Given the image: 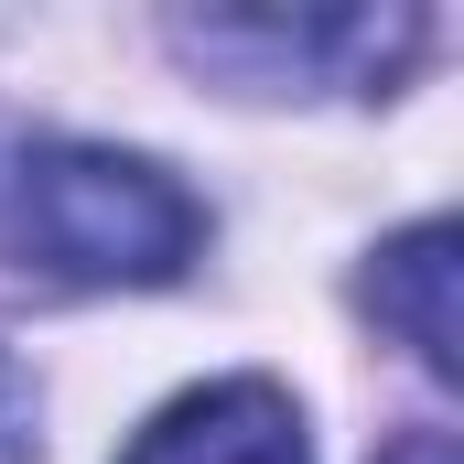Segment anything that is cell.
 Returning <instances> with one entry per match:
<instances>
[{"instance_id": "obj_5", "label": "cell", "mask_w": 464, "mask_h": 464, "mask_svg": "<svg viewBox=\"0 0 464 464\" xmlns=\"http://www.w3.org/2000/svg\"><path fill=\"white\" fill-rule=\"evenodd\" d=\"M0 378H11V367H0Z\"/></svg>"}, {"instance_id": "obj_3", "label": "cell", "mask_w": 464, "mask_h": 464, "mask_svg": "<svg viewBox=\"0 0 464 464\" xmlns=\"http://www.w3.org/2000/svg\"><path fill=\"white\" fill-rule=\"evenodd\" d=\"M454 227L432 217V227L389 237L378 248V270H367V303H378V324H400L411 335V356L432 367V378H454Z\"/></svg>"}, {"instance_id": "obj_1", "label": "cell", "mask_w": 464, "mask_h": 464, "mask_svg": "<svg viewBox=\"0 0 464 464\" xmlns=\"http://www.w3.org/2000/svg\"><path fill=\"white\" fill-rule=\"evenodd\" d=\"M0 248L65 292H151V281H184V259L206 248V217L140 151L33 140L0 195Z\"/></svg>"}, {"instance_id": "obj_4", "label": "cell", "mask_w": 464, "mask_h": 464, "mask_svg": "<svg viewBox=\"0 0 464 464\" xmlns=\"http://www.w3.org/2000/svg\"><path fill=\"white\" fill-rule=\"evenodd\" d=\"M378 464H454V443H443V432H400Z\"/></svg>"}, {"instance_id": "obj_2", "label": "cell", "mask_w": 464, "mask_h": 464, "mask_svg": "<svg viewBox=\"0 0 464 464\" xmlns=\"http://www.w3.org/2000/svg\"><path fill=\"white\" fill-rule=\"evenodd\" d=\"M119 464H314V443H303L292 389H270V378H217V389H184Z\"/></svg>"}]
</instances>
